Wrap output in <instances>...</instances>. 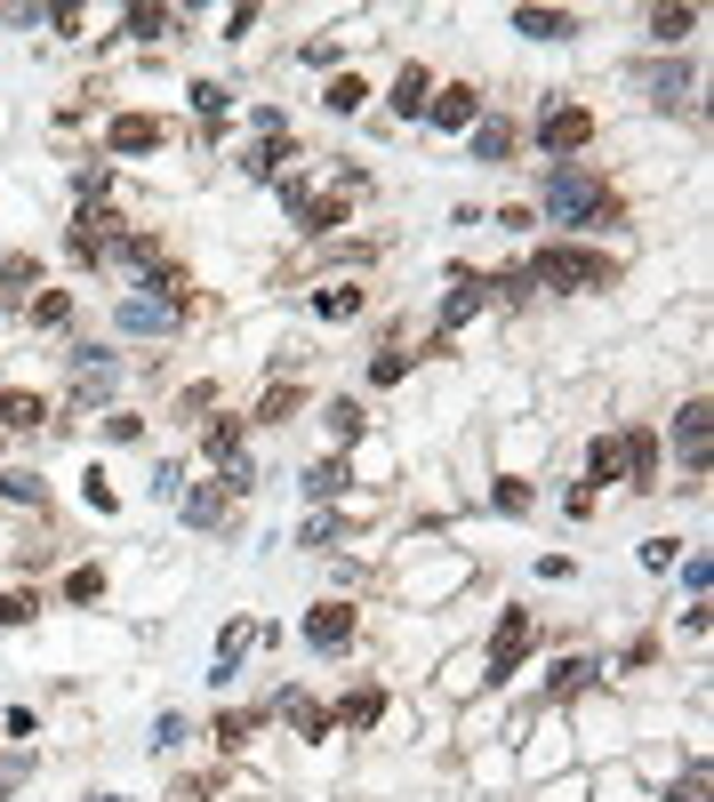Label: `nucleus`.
<instances>
[{
  "label": "nucleus",
  "mask_w": 714,
  "mask_h": 802,
  "mask_svg": "<svg viewBox=\"0 0 714 802\" xmlns=\"http://www.w3.org/2000/svg\"><path fill=\"white\" fill-rule=\"evenodd\" d=\"M209 458H217V466L241 458V418H217V425H209Z\"/></svg>",
  "instance_id": "f704fd0d"
},
{
  "label": "nucleus",
  "mask_w": 714,
  "mask_h": 802,
  "mask_svg": "<svg viewBox=\"0 0 714 802\" xmlns=\"http://www.w3.org/2000/svg\"><path fill=\"white\" fill-rule=\"evenodd\" d=\"M370 378H378V385H401V378H410V354H401V345H385V354L370 361Z\"/></svg>",
  "instance_id": "4c0bfd02"
},
{
  "label": "nucleus",
  "mask_w": 714,
  "mask_h": 802,
  "mask_svg": "<svg viewBox=\"0 0 714 802\" xmlns=\"http://www.w3.org/2000/svg\"><path fill=\"white\" fill-rule=\"evenodd\" d=\"M305 642H314V650H345V642H354V602H321L314 619H305Z\"/></svg>",
  "instance_id": "6e6552de"
},
{
  "label": "nucleus",
  "mask_w": 714,
  "mask_h": 802,
  "mask_svg": "<svg viewBox=\"0 0 714 802\" xmlns=\"http://www.w3.org/2000/svg\"><path fill=\"white\" fill-rule=\"evenodd\" d=\"M177 314H169V305H153V297H129V305H120V329H137V338H153V329H169Z\"/></svg>",
  "instance_id": "6ab92c4d"
},
{
  "label": "nucleus",
  "mask_w": 714,
  "mask_h": 802,
  "mask_svg": "<svg viewBox=\"0 0 714 802\" xmlns=\"http://www.w3.org/2000/svg\"><path fill=\"white\" fill-rule=\"evenodd\" d=\"M361 97H370V89H361V73H337V80H330V97H321V105H330V113H354Z\"/></svg>",
  "instance_id": "7c9ffc66"
},
{
  "label": "nucleus",
  "mask_w": 714,
  "mask_h": 802,
  "mask_svg": "<svg viewBox=\"0 0 714 802\" xmlns=\"http://www.w3.org/2000/svg\"><path fill=\"white\" fill-rule=\"evenodd\" d=\"M378 714H385V690H370V683H361V690H345V698H337V723H345V730H370V723H378Z\"/></svg>",
  "instance_id": "2eb2a0df"
},
{
  "label": "nucleus",
  "mask_w": 714,
  "mask_h": 802,
  "mask_svg": "<svg viewBox=\"0 0 714 802\" xmlns=\"http://www.w3.org/2000/svg\"><path fill=\"white\" fill-rule=\"evenodd\" d=\"M0 425H49V402L25 394V385H9V394H0Z\"/></svg>",
  "instance_id": "f3484780"
},
{
  "label": "nucleus",
  "mask_w": 714,
  "mask_h": 802,
  "mask_svg": "<svg viewBox=\"0 0 714 802\" xmlns=\"http://www.w3.org/2000/svg\"><path fill=\"white\" fill-rule=\"evenodd\" d=\"M425 105H434V73H425V65H401V80H394V113L418 120Z\"/></svg>",
  "instance_id": "ddd939ff"
},
{
  "label": "nucleus",
  "mask_w": 714,
  "mask_h": 802,
  "mask_svg": "<svg viewBox=\"0 0 714 802\" xmlns=\"http://www.w3.org/2000/svg\"><path fill=\"white\" fill-rule=\"evenodd\" d=\"M193 113L217 129V113H226V89H217V80H201V89H193Z\"/></svg>",
  "instance_id": "79ce46f5"
},
{
  "label": "nucleus",
  "mask_w": 714,
  "mask_h": 802,
  "mask_svg": "<svg viewBox=\"0 0 714 802\" xmlns=\"http://www.w3.org/2000/svg\"><path fill=\"white\" fill-rule=\"evenodd\" d=\"M675 442H683V466H690V474H706V402H683Z\"/></svg>",
  "instance_id": "9b49d317"
},
{
  "label": "nucleus",
  "mask_w": 714,
  "mask_h": 802,
  "mask_svg": "<svg viewBox=\"0 0 714 802\" xmlns=\"http://www.w3.org/2000/svg\"><path fill=\"white\" fill-rule=\"evenodd\" d=\"M522 650H530V610H506L498 642H489V658H482V683H506V674L522 666Z\"/></svg>",
  "instance_id": "39448f33"
},
{
  "label": "nucleus",
  "mask_w": 714,
  "mask_h": 802,
  "mask_svg": "<svg viewBox=\"0 0 714 802\" xmlns=\"http://www.w3.org/2000/svg\"><path fill=\"white\" fill-rule=\"evenodd\" d=\"M0 498H16V506H40V474H0Z\"/></svg>",
  "instance_id": "a19ab883"
},
{
  "label": "nucleus",
  "mask_w": 714,
  "mask_h": 802,
  "mask_svg": "<svg viewBox=\"0 0 714 802\" xmlns=\"http://www.w3.org/2000/svg\"><path fill=\"white\" fill-rule=\"evenodd\" d=\"M16 771H25V763H16ZM16 771H0V794H9V778H16Z\"/></svg>",
  "instance_id": "a18cd8bd"
},
{
  "label": "nucleus",
  "mask_w": 714,
  "mask_h": 802,
  "mask_svg": "<svg viewBox=\"0 0 714 802\" xmlns=\"http://www.w3.org/2000/svg\"><path fill=\"white\" fill-rule=\"evenodd\" d=\"M466 137H474V161H506V153H514V129H506V120H474Z\"/></svg>",
  "instance_id": "aec40b11"
},
{
  "label": "nucleus",
  "mask_w": 714,
  "mask_h": 802,
  "mask_svg": "<svg viewBox=\"0 0 714 802\" xmlns=\"http://www.w3.org/2000/svg\"><path fill=\"white\" fill-rule=\"evenodd\" d=\"M538 145H546V161L586 153V145H595V113H586V105H554V113H538Z\"/></svg>",
  "instance_id": "7ed1b4c3"
},
{
  "label": "nucleus",
  "mask_w": 714,
  "mask_h": 802,
  "mask_svg": "<svg viewBox=\"0 0 714 802\" xmlns=\"http://www.w3.org/2000/svg\"><path fill=\"white\" fill-rule=\"evenodd\" d=\"M281 161H290V145H281V137H265V145L241 161V169H250V177H281Z\"/></svg>",
  "instance_id": "473e14b6"
},
{
  "label": "nucleus",
  "mask_w": 714,
  "mask_h": 802,
  "mask_svg": "<svg viewBox=\"0 0 714 802\" xmlns=\"http://www.w3.org/2000/svg\"><path fill=\"white\" fill-rule=\"evenodd\" d=\"M186 522H193V530H217V522H226V489H217V482L193 489V498H186Z\"/></svg>",
  "instance_id": "4be33fe9"
},
{
  "label": "nucleus",
  "mask_w": 714,
  "mask_h": 802,
  "mask_svg": "<svg viewBox=\"0 0 714 802\" xmlns=\"http://www.w3.org/2000/svg\"><path fill=\"white\" fill-rule=\"evenodd\" d=\"M105 145H113V153H153V145H161V120H153V113H120L113 129H105Z\"/></svg>",
  "instance_id": "9d476101"
},
{
  "label": "nucleus",
  "mask_w": 714,
  "mask_h": 802,
  "mask_svg": "<svg viewBox=\"0 0 714 802\" xmlns=\"http://www.w3.org/2000/svg\"><path fill=\"white\" fill-rule=\"evenodd\" d=\"M97 802H120V794H97Z\"/></svg>",
  "instance_id": "49530a36"
},
{
  "label": "nucleus",
  "mask_w": 714,
  "mask_h": 802,
  "mask_svg": "<svg viewBox=\"0 0 714 802\" xmlns=\"http://www.w3.org/2000/svg\"><path fill=\"white\" fill-rule=\"evenodd\" d=\"M290 193V209L305 217V233H337L345 225V193H297V184H281Z\"/></svg>",
  "instance_id": "1a4fd4ad"
},
{
  "label": "nucleus",
  "mask_w": 714,
  "mask_h": 802,
  "mask_svg": "<svg viewBox=\"0 0 714 802\" xmlns=\"http://www.w3.org/2000/svg\"><path fill=\"white\" fill-rule=\"evenodd\" d=\"M690 25H699V9H650V40H659V49H675Z\"/></svg>",
  "instance_id": "412c9836"
},
{
  "label": "nucleus",
  "mask_w": 714,
  "mask_h": 802,
  "mask_svg": "<svg viewBox=\"0 0 714 802\" xmlns=\"http://www.w3.org/2000/svg\"><path fill=\"white\" fill-rule=\"evenodd\" d=\"M619 482H635V489H659V434H619Z\"/></svg>",
  "instance_id": "423d86ee"
},
{
  "label": "nucleus",
  "mask_w": 714,
  "mask_h": 802,
  "mask_svg": "<svg viewBox=\"0 0 714 802\" xmlns=\"http://www.w3.org/2000/svg\"><path fill=\"white\" fill-rule=\"evenodd\" d=\"M33 321H40V329H65V321H73V297H65V290L33 297Z\"/></svg>",
  "instance_id": "72a5a7b5"
},
{
  "label": "nucleus",
  "mask_w": 714,
  "mask_h": 802,
  "mask_svg": "<svg viewBox=\"0 0 714 802\" xmlns=\"http://www.w3.org/2000/svg\"><path fill=\"white\" fill-rule=\"evenodd\" d=\"M33 610H40L33 586H9V594H0V626H33Z\"/></svg>",
  "instance_id": "bb28decb"
},
{
  "label": "nucleus",
  "mask_w": 714,
  "mask_h": 802,
  "mask_svg": "<svg viewBox=\"0 0 714 802\" xmlns=\"http://www.w3.org/2000/svg\"><path fill=\"white\" fill-rule=\"evenodd\" d=\"M489 290H498L506 305H522L530 290H538V281H530V265H506V273H498V281H489Z\"/></svg>",
  "instance_id": "c9c22d12"
},
{
  "label": "nucleus",
  "mask_w": 714,
  "mask_h": 802,
  "mask_svg": "<svg viewBox=\"0 0 714 802\" xmlns=\"http://www.w3.org/2000/svg\"><path fill=\"white\" fill-rule=\"evenodd\" d=\"M65 594H73V602H97V594H105V578H97V570H73Z\"/></svg>",
  "instance_id": "37998d69"
},
{
  "label": "nucleus",
  "mask_w": 714,
  "mask_h": 802,
  "mask_svg": "<svg viewBox=\"0 0 714 802\" xmlns=\"http://www.w3.org/2000/svg\"><path fill=\"white\" fill-rule=\"evenodd\" d=\"M305 489H314V498H337V489H345V466H337V458H321L314 474H305Z\"/></svg>",
  "instance_id": "58836bf2"
},
{
  "label": "nucleus",
  "mask_w": 714,
  "mask_h": 802,
  "mask_svg": "<svg viewBox=\"0 0 714 802\" xmlns=\"http://www.w3.org/2000/svg\"><path fill=\"white\" fill-rule=\"evenodd\" d=\"M546 217L554 225H602V217H619V193H610V177H595L586 161H554V169H546Z\"/></svg>",
  "instance_id": "f257e3e1"
},
{
  "label": "nucleus",
  "mask_w": 714,
  "mask_h": 802,
  "mask_svg": "<svg viewBox=\"0 0 714 802\" xmlns=\"http://www.w3.org/2000/svg\"><path fill=\"white\" fill-rule=\"evenodd\" d=\"M145 290H161L169 305H186V297H193V281H186V265H153V273H145Z\"/></svg>",
  "instance_id": "393cba45"
},
{
  "label": "nucleus",
  "mask_w": 714,
  "mask_h": 802,
  "mask_svg": "<svg viewBox=\"0 0 714 802\" xmlns=\"http://www.w3.org/2000/svg\"><path fill=\"white\" fill-rule=\"evenodd\" d=\"M33 257H9V265H0V297H33Z\"/></svg>",
  "instance_id": "c85d7f7f"
},
{
  "label": "nucleus",
  "mask_w": 714,
  "mask_h": 802,
  "mask_svg": "<svg viewBox=\"0 0 714 802\" xmlns=\"http://www.w3.org/2000/svg\"><path fill=\"white\" fill-rule=\"evenodd\" d=\"M250 730H257V714H217V730H209V738L233 754V747H250Z\"/></svg>",
  "instance_id": "c756f323"
},
{
  "label": "nucleus",
  "mask_w": 714,
  "mask_h": 802,
  "mask_svg": "<svg viewBox=\"0 0 714 802\" xmlns=\"http://www.w3.org/2000/svg\"><path fill=\"white\" fill-rule=\"evenodd\" d=\"M570 25H578L570 9H514V33H530V40H562Z\"/></svg>",
  "instance_id": "dca6fc26"
},
{
  "label": "nucleus",
  "mask_w": 714,
  "mask_h": 802,
  "mask_svg": "<svg viewBox=\"0 0 714 802\" xmlns=\"http://www.w3.org/2000/svg\"><path fill=\"white\" fill-rule=\"evenodd\" d=\"M169 25H177L169 9H129V33H137V40H161V33H169Z\"/></svg>",
  "instance_id": "ea45409f"
},
{
  "label": "nucleus",
  "mask_w": 714,
  "mask_h": 802,
  "mask_svg": "<svg viewBox=\"0 0 714 802\" xmlns=\"http://www.w3.org/2000/svg\"><path fill=\"white\" fill-rule=\"evenodd\" d=\"M666 802H706V763H699V771H690V778H683V787H675V794H666Z\"/></svg>",
  "instance_id": "c03bdc74"
},
{
  "label": "nucleus",
  "mask_w": 714,
  "mask_h": 802,
  "mask_svg": "<svg viewBox=\"0 0 714 802\" xmlns=\"http://www.w3.org/2000/svg\"><path fill=\"white\" fill-rule=\"evenodd\" d=\"M578 690H595V658H562L554 666V698H578Z\"/></svg>",
  "instance_id": "b1692460"
},
{
  "label": "nucleus",
  "mask_w": 714,
  "mask_h": 802,
  "mask_svg": "<svg viewBox=\"0 0 714 802\" xmlns=\"http://www.w3.org/2000/svg\"><path fill=\"white\" fill-rule=\"evenodd\" d=\"M113 250H120V217L113 209H80L73 217V257L80 265H113Z\"/></svg>",
  "instance_id": "20e7f679"
},
{
  "label": "nucleus",
  "mask_w": 714,
  "mask_h": 802,
  "mask_svg": "<svg viewBox=\"0 0 714 802\" xmlns=\"http://www.w3.org/2000/svg\"><path fill=\"white\" fill-rule=\"evenodd\" d=\"M683 89H690L683 65H650V73H642V97H650V105H683Z\"/></svg>",
  "instance_id": "a211bd4d"
},
{
  "label": "nucleus",
  "mask_w": 714,
  "mask_h": 802,
  "mask_svg": "<svg viewBox=\"0 0 714 802\" xmlns=\"http://www.w3.org/2000/svg\"><path fill=\"white\" fill-rule=\"evenodd\" d=\"M113 385H120V369H113V361H97V354H80V361H73V402H105Z\"/></svg>",
  "instance_id": "f8f14e48"
},
{
  "label": "nucleus",
  "mask_w": 714,
  "mask_h": 802,
  "mask_svg": "<svg viewBox=\"0 0 714 802\" xmlns=\"http://www.w3.org/2000/svg\"><path fill=\"white\" fill-rule=\"evenodd\" d=\"M482 297H489V281H474V273H458V290H450V305H442V329H466L482 314Z\"/></svg>",
  "instance_id": "4468645a"
},
{
  "label": "nucleus",
  "mask_w": 714,
  "mask_h": 802,
  "mask_svg": "<svg viewBox=\"0 0 714 802\" xmlns=\"http://www.w3.org/2000/svg\"><path fill=\"white\" fill-rule=\"evenodd\" d=\"M425 120H434V129H474V120H482V89H466V80H450V89H434V105H425Z\"/></svg>",
  "instance_id": "0eeeda50"
},
{
  "label": "nucleus",
  "mask_w": 714,
  "mask_h": 802,
  "mask_svg": "<svg viewBox=\"0 0 714 802\" xmlns=\"http://www.w3.org/2000/svg\"><path fill=\"white\" fill-rule=\"evenodd\" d=\"M586 474H595V482H619V442H595V449H586Z\"/></svg>",
  "instance_id": "e433bc0d"
},
{
  "label": "nucleus",
  "mask_w": 714,
  "mask_h": 802,
  "mask_svg": "<svg viewBox=\"0 0 714 802\" xmlns=\"http://www.w3.org/2000/svg\"><path fill=\"white\" fill-rule=\"evenodd\" d=\"M314 314H321V321H345V314H361V290H354V281H330V290L314 297Z\"/></svg>",
  "instance_id": "5701e85b"
},
{
  "label": "nucleus",
  "mask_w": 714,
  "mask_h": 802,
  "mask_svg": "<svg viewBox=\"0 0 714 802\" xmlns=\"http://www.w3.org/2000/svg\"><path fill=\"white\" fill-rule=\"evenodd\" d=\"M281 714H290V723H297L305 738H330V714H321L314 698H281Z\"/></svg>",
  "instance_id": "a878e982"
},
{
  "label": "nucleus",
  "mask_w": 714,
  "mask_h": 802,
  "mask_svg": "<svg viewBox=\"0 0 714 802\" xmlns=\"http://www.w3.org/2000/svg\"><path fill=\"white\" fill-rule=\"evenodd\" d=\"M321 418H330V434H337V442H361V425H370V418H361V402H330Z\"/></svg>",
  "instance_id": "cd10ccee"
},
{
  "label": "nucleus",
  "mask_w": 714,
  "mask_h": 802,
  "mask_svg": "<svg viewBox=\"0 0 714 802\" xmlns=\"http://www.w3.org/2000/svg\"><path fill=\"white\" fill-rule=\"evenodd\" d=\"M297 402H305V394H297V385H273V394H265V402H257V418H273V425H290V418H297Z\"/></svg>",
  "instance_id": "2f4dec72"
},
{
  "label": "nucleus",
  "mask_w": 714,
  "mask_h": 802,
  "mask_svg": "<svg viewBox=\"0 0 714 802\" xmlns=\"http://www.w3.org/2000/svg\"><path fill=\"white\" fill-rule=\"evenodd\" d=\"M530 281H538V290H610V257L602 250H538L530 257Z\"/></svg>",
  "instance_id": "f03ea898"
}]
</instances>
